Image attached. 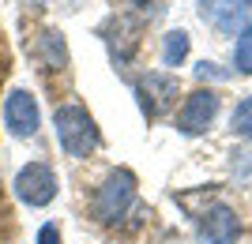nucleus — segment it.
Masks as SVG:
<instances>
[{"label": "nucleus", "instance_id": "1", "mask_svg": "<svg viewBox=\"0 0 252 244\" xmlns=\"http://www.w3.org/2000/svg\"><path fill=\"white\" fill-rule=\"evenodd\" d=\"M53 128H57V143L68 158H87L102 147V132L83 106H61L53 113Z\"/></svg>", "mask_w": 252, "mask_h": 244}, {"label": "nucleus", "instance_id": "2", "mask_svg": "<svg viewBox=\"0 0 252 244\" xmlns=\"http://www.w3.org/2000/svg\"><path fill=\"white\" fill-rule=\"evenodd\" d=\"M136 188L139 184H136V173L132 169H113L94 191V218L102 225L125 222V214L136 207Z\"/></svg>", "mask_w": 252, "mask_h": 244}, {"label": "nucleus", "instance_id": "3", "mask_svg": "<svg viewBox=\"0 0 252 244\" xmlns=\"http://www.w3.org/2000/svg\"><path fill=\"white\" fill-rule=\"evenodd\" d=\"M219 94L215 90H192L185 102H181L177 117H173V128H177L181 136H203L211 124H215V117H219Z\"/></svg>", "mask_w": 252, "mask_h": 244}, {"label": "nucleus", "instance_id": "4", "mask_svg": "<svg viewBox=\"0 0 252 244\" xmlns=\"http://www.w3.org/2000/svg\"><path fill=\"white\" fill-rule=\"evenodd\" d=\"M57 173L45 165V162H27L19 173H15V195L27 207H49L57 199Z\"/></svg>", "mask_w": 252, "mask_h": 244}, {"label": "nucleus", "instance_id": "5", "mask_svg": "<svg viewBox=\"0 0 252 244\" xmlns=\"http://www.w3.org/2000/svg\"><path fill=\"white\" fill-rule=\"evenodd\" d=\"M4 128H8L15 139H31L38 128H42V109H38V98L27 90V86H15L8 98H4Z\"/></svg>", "mask_w": 252, "mask_h": 244}, {"label": "nucleus", "instance_id": "6", "mask_svg": "<svg viewBox=\"0 0 252 244\" xmlns=\"http://www.w3.org/2000/svg\"><path fill=\"white\" fill-rule=\"evenodd\" d=\"M196 237H200V244H233L241 237V218H237L233 207L215 203V207H207V211L200 214Z\"/></svg>", "mask_w": 252, "mask_h": 244}, {"label": "nucleus", "instance_id": "7", "mask_svg": "<svg viewBox=\"0 0 252 244\" xmlns=\"http://www.w3.org/2000/svg\"><path fill=\"white\" fill-rule=\"evenodd\" d=\"M136 98H139V113L147 120H155L162 109L173 106V98H177V79L166 75V72H151V75H143L136 83Z\"/></svg>", "mask_w": 252, "mask_h": 244}, {"label": "nucleus", "instance_id": "8", "mask_svg": "<svg viewBox=\"0 0 252 244\" xmlns=\"http://www.w3.org/2000/svg\"><path fill=\"white\" fill-rule=\"evenodd\" d=\"M245 15H249V8L241 0H200V19L207 27H215L219 34H230V38H237L249 27Z\"/></svg>", "mask_w": 252, "mask_h": 244}, {"label": "nucleus", "instance_id": "9", "mask_svg": "<svg viewBox=\"0 0 252 244\" xmlns=\"http://www.w3.org/2000/svg\"><path fill=\"white\" fill-rule=\"evenodd\" d=\"M192 49V38L185 30H169L166 38H162V64L166 68H181L185 64V56H189Z\"/></svg>", "mask_w": 252, "mask_h": 244}, {"label": "nucleus", "instance_id": "10", "mask_svg": "<svg viewBox=\"0 0 252 244\" xmlns=\"http://www.w3.org/2000/svg\"><path fill=\"white\" fill-rule=\"evenodd\" d=\"M38 56H42L45 68H64L68 64V49H64V38L57 30H45L38 38Z\"/></svg>", "mask_w": 252, "mask_h": 244}, {"label": "nucleus", "instance_id": "11", "mask_svg": "<svg viewBox=\"0 0 252 244\" xmlns=\"http://www.w3.org/2000/svg\"><path fill=\"white\" fill-rule=\"evenodd\" d=\"M233 68L241 75H252V23L237 34V42H233Z\"/></svg>", "mask_w": 252, "mask_h": 244}, {"label": "nucleus", "instance_id": "12", "mask_svg": "<svg viewBox=\"0 0 252 244\" xmlns=\"http://www.w3.org/2000/svg\"><path fill=\"white\" fill-rule=\"evenodd\" d=\"M230 128H233L237 139H249L252 143V94L237 102V109H233V117H230Z\"/></svg>", "mask_w": 252, "mask_h": 244}, {"label": "nucleus", "instance_id": "13", "mask_svg": "<svg viewBox=\"0 0 252 244\" xmlns=\"http://www.w3.org/2000/svg\"><path fill=\"white\" fill-rule=\"evenodd\" d=\"M196 79H226V72H222L219 64H211V60H200L196 64Z\"/></svg>", "mask_w": 252, "mask_h": 244}, {"label": "nucleus", "instance_id": "14", "mask_svg": "<svg viewBox=\"0 0 252 244\" xmlns=\"http://www.w3.org/2000/svg\"><path fill=\"white\" fill-rule=\"evenodd\" d=\"M38 244H61V229H57V222H45L42 229H38Z\"/></svg>", "mask_w": 252, "mask_h": 244}, {"label": "nucleus", "instance_id": "15", "mask_svg": "<svg viewBox=\"0 0 252 244\" xmlns=\"http://www.w3.org/2000/svg\"><path fill=\"white\" fill-rule=\"evenodd\" d=\"M132 4H139V8H143V4H155V0H132Z\"/></svg>", "mask_w": 252, "mask_h": 244}, {"label": "nucleus", "instance_id": "16", "mask_svg": "<svg viewBox=\"0 0 252 244\" xmlns=\"http://www.w3.org/2000/svg\"><path fill=\"white\" fill-rule=\"evenodd\" d=\"M241 4H245V8H249V11H252V0H241Z\"/></svg>", "mask_w": 252, "mask_h": 244}]
</instances>
